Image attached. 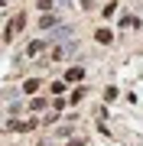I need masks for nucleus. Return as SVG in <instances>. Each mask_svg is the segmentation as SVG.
<instances>
[{
    "instance_id": "6",
    "label": "nucleus",
    "mask_w": 143,
    "mask_h": 146,
    "mask_svg": "<svg viewBox=\"0 0 143 146\" xmlns=\"http://www.w3.org/2000/svg\"><path fill=\"white\" fill-rule=\"evenodd\" d=\"M52 26H55V16H49V13H46L43 20H39V29H52Z\"/></svg>"
},
{
    "instance_id": "4",
    "label": "nucleus",
    "mask_w": 143,
    "mask_h": 146,
    "mask_svg": "<svg viewBox=\"0 0 143 146\" xmlns=\"http://www.w3.org/2000/svg\"><path fill=\"white\" fill-rule=\"evenodd\" d=\"M43 49H46V42H43V39H36V42H29L26 55H39V52H43Z\"/></svg>"
},
{
    "instance_id": "9",
    "label": "nucleus",
    "mask_w": 143,
    "mask_h": 146,
    "mask_svg": "<svg viewBox=\"0 0 143 146\" xmlns=\"http://www.w3.org/2000/svg\"><path fill=\"white\" fill-rule=\"evenodd\" d=\"M39 7H43V10H49V7H52V0H36Z\"/></svg>"
},
{
    "instance_id": "7",
    "label": "nucleus",
    "mask_w": 143,
    "mask_h": 146,
    "mask_svg": "<svg viewBox=\"0 0 143 146\" xmlns=\"http://www.w3.org/2000/svg\"><path fill=\"white\" fill-rule=\"evenodd\" d=\"M81 98H85V88H78V91H72V98H69V104H81Z\"/></svg>"
},
{
    "instance_id": "3",
    "label": "nucleus",
    "mask_w": 143,
    "mask_h": 146,
    "mask_svg": "<svg viewBox=\"0 0 143 146\" xmlns=\"http://www.w3.org/2000/svg\"><path fill=\"white\" fill-rule=\"evenodd\" d=\"M94 39L107 46V42H114V33H111V29H98V33H94Z\"/></svg>"
},
{
    "instance_id": "8",
    "label": "nucleus",
    "mask_w": 143,
    "mask_h": 146,
    "mask_svg": "<svg viewBox=\"0 0 143 146\" xmlns=\"http://www.w3.org/2000/svg\"><path fill=\"white\" fill-rule=\"evenodd\" d=\"M43 107H46V101H39V98H36V101H29V110H43Z\"/></svg>"
},
{
    "instance_id": "5",
    "label": "nucleus",
    "mask_w": 143,
    "mask_h": 146,
    "mask_svg": "<svg viewBox=\"0 0 143 146\" xmlns=\"http://www.w3.org/2000/svg\"><path fill=\"white\" fill-rule=\"evenodd\" d=\"M36 88H39V78H26V81H23V91H26V94H33Z\"/></svg>"
},
{
    "instance_id": "2",
    "label": "nucleus",
    "mask_w": 143,
    "mask_h": 146,
    "mask_svg": "<svg viewBox=\"0 0 143 146\" xmlns=\"http://www.w3.org/2000/svg\"><path fill=\"white\" fill-rule=\"evenodd\" d=\"M81 78H85V68H78V65L65 72V81H81Z\"/></svg>"
},
{
    "instance_id": "1",
    "label": "nucleus",
    "mask_w": 143,
    "mask_h": 146,
    "mask_svg": "<svg viewBox=\"0 0 143 146\" xmlns=\"http://www.w3.org/2000/svg\"><path fill=\"white\" fill-rule=\"evenodd\" d=\"M23 26H26V16H23V13H16L13 20L7 23V33H3V39H7V42H13V36H20V33H23Z\"/></svg>"
},
{
    "instance_id": "10",
    "label": "nucleus",
    "mask_w": 143,
    "mask_h": 146,
    "mask_svg": "<svg viewBox=\"0 0 143 146\" xmlns=\"http://www.w3.org/2000/svg\"><path fill=\"white\" fill-rule=\"evenodd\" d=\"M78 3H81V7H91V0H78Z\"/></svg>"
},
{
    "instance_id": "11",
    "label": "nucleus",
    "mask_w": 143,
    "mask_h": 146,
    "mask_svg": "<svg viewBox=\"0 0 143 146\" xmlns=\"http://www.w3.org/2000/svg\"><path fill=\"white\" fill-rule=\"evenodd\" d=\"M111 3H114V0H111Z\"/></svg>"
}]
</instances>
